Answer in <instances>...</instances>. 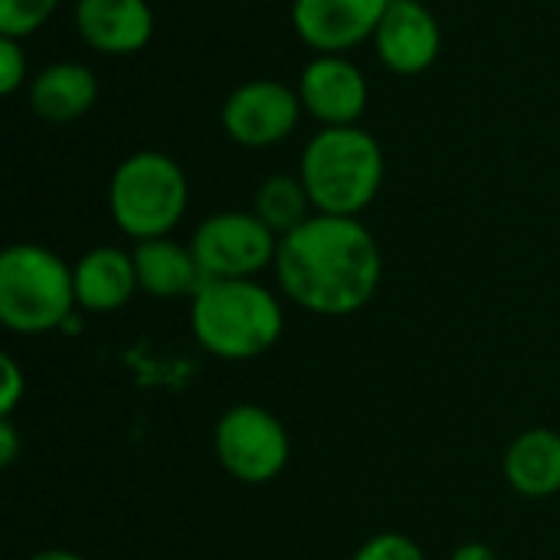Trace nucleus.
<instances>
[{
	"mask_svg": "<svg viewBox=\"0 0 560 560\" xmlns=\"http://www.w3.org/2000/svg\"><path fill=\"white\" fill-rule=\"evenodd\" d=\"M505 479L525 499H551L560 492V433L548 427L525 430L505 450Z\"/></svg>",
	"mask_w": 560,
	"mask_h": 560,
	"instance_id": "16",
	"label": "nucleus"
},
{
	"mask_svg": "<svg viewBox=\"0 0 560 560\" xmlns=\"http://www.w3.org/2000/svg\"><path fill=\"white\" fill-rule=\"evenodd\" d=\"M26 72H30V59L26 49L20 46V39L13 36H0V92L13 95L26 85Z\"/></svg>",
	"mask_w": 560,
	"mask_h": 560,
	"instance_id": "20",
	"label": "nucleus"
},
{
	"mask_svg": "<svg viewBox=\"0 0 560 560\" xmlns=\"http://www.w3.org/2000/svg\"><path fill=\"white\" fill-rule=\"evenodd\" d=\"M450 560H499V555L482 541H469V545H459Z\"/></svg>",
	"mask_w": 560,
	"mask_h": 560,
	"instance_id": "23",
	"label": "nucleus"
},
{
	"mask_svg": "<svg viewBox=\"0 0 560 560\" xmlns=\"http://www.w3.org/2000/svg\"><path fill=\"white\" fill-rule=\"evenodd\" d=\"M390 0H292V26L315 52H341L374 39Z\"/></svg>",
	"mask_w": 560,
	"mask_h": 560,
	"instance_id": "10",
	"label": "nucleus"
},
{
	"mask_svg": "<svg viewBox=\"0 0 560 560\" xmlns=\"http://www.w3.org/2000/svg\"><path fill=\"white\" fill-rule=\"evenodd\" d=\"M0 381H3V387H0V417H13V410L20 407V400L26 394V377H23L20 364L10 354L0 358Z\"/></svg>",
	"mask_w": 560,
	"mask_h": 560,
	"instance_id": "21",
	"label": "nucleus"
},
{
	"mask_svg": "<svg viewBox=\"0 0 560 560\" xmlns=\"http://www.w3.org/2000/svg\"><path fill=\"white\" fill-rule=\"evenodd\" d=\"M190 249L207 282L256 279L262 269L276 266L279 236L253 210H223L194 230Z\"/></svg>",
	"mask_w": 560,
	"mask_h": 560,
	"instance_id": "7",
	"label": "nucleus"
},
{
	"mask_svg": "<svg viewBox=\"0 0 560 560\" xmlns=\"http://www.w3.org/2000/svg\"><path fill=\"white\" fill-rule=\"evenodd\" d=\"M26 102L36 118L49 125H69L89 115L92 105L98 102V79L89 66L62 59V62L43 66L30 79Z\"/></svg>",
	"mask_w": 560,
	"mask_h": 560,
	"instance_id": "14",
	"label": "nucleus"
},
{
	"mask_svg": "<svg viewBox=\"0 0 560 560\" xmlns=\"http://www.w3.org/2000/svg\"><path fill=\"white\" fill-rule=\"evenodd\" d=\"M20 456V433L13 427V417H0V466H13Z\"/></svg>",
	"mask_w": 560,
	"mask_h": 560,
	"instance_id": "22",
	"label": "nucleus"
},
{
	"mask_svg": "<svg viewBox=\"0 0 560 560\" xmlns=\"http://www.w3.org/2000/svg\"><path fill=\"white\" fill-rule=\"evenodd\" d=\"M272 269L292 305L322 318H341L377 295L384 256L358 217L315 213L279 240Z\"/></svg>",
	"mask_w": 560,
	"mask_h": 560,
	"instance_id": "1",
	"label": "nucleus"
},
{
	"mask_svg": "<svg viewBox=\"0 0 560 560\" xmlns=\"http://www.w3.org/2000/svg\"><path fill=\"white\" fill-rule=\"evenodd\" d=\"M377 59L397 75L427 72L443 49V26L430 7L420 0H390L377 33H374Z\"/></svg>",
	"mask_w": 560,
	"mask_h": 560,
	"instance_id": "11",
	"label": "nucleus"
},
{
	"mask_svg": "<svg viewBox=\"0 0 560 560\" xmlns=\"http://www.w3.org/2000/svg\"><path fill=\"white\" fill-rule=\"evenodd\" d=\"M79 39L102 56L141 52L154 36V10L148 0H75Z\"/></svg>",
	"mask_w": 560,
	"mask_h": 560,
	"instance_id": "12",
	"label": "nucleus"
},
{
	"mask_svg": "<svg viewBox=\"0 0 560 560\" xmlns=\"http://www.w3.org/2000/svg\"><path fill=\"white\" fill-rule=\"evenodd\" d=\"M351 560H427V555L413 538L400 532H381L371 541H364Z\"/></svg>",
	"mask_w": 560,
	"mask_h": 560,
	"instance_id": "19",
	"label": "nucleus"
},
{
	"mask_svg": "<svg viewBox=\"0 0 560 560\" xmlns=\"http://www.w3.org/2000/svg\"><path fill=\"white\" fill-rule=\"evenodd\" d=\"M59 0H0V36L26 39L46 26Z\"/></svg>",
	"mask_w": 560,
	"mask_h": 560,
	"instance_id": "18",
	"label": "nucleus"
},
{
	"mask_svg": "<svg viewBox=\"0 0 560 560\" xmlns=\"http://www.w3.org/2000/svg\"><path fill=\"white\" fill-rule=\"evenodd\" d=\"M30 560H85L82 555H75V551H62V548H49V551H39V555H33Z\"/></svg>",
	"mask_w": 560,
	"mask_h": 560,
	"instance_id": "24",
	"label": "nucleus"
},
{
	"mask_svg": "<svg viewBox=\"0 0 560 560\" xmlns=\"http://www.w3.org/2000/svg\"><path fill=\"white\" fill-rule=\"evenodd\" d=\"M213 450L236 482L266 486L285 472L292 443L276 413L259 404H236L217 420Z\"/></svg>",
	"mask_w": 560,
	"mask_h": 560,
	"instance_id": "6",
	"label": "nucleus"
},
{
	"mask_svg": "<svg viewBox=\"0 0 560 560\" xmlns=\"http://www.w3.org/2000/svg\"><path fill=\"white\" fill-rule=\"evenodd\" d=\"M299 177L315 213L361 217L384 184V148L361 128H318L299 158Z\"/></svg>",
	"mask_w": 560,
	"mask_h": 560,
	"instance_id": "3",
	"label": "nucleus"
},
{
	"mask_svg": "<svg viewBox=\"0 0 560 560\" xmlns=\"http://www.w3.org/2000/svg\"><path fill=\"white\" fill-rule=\"evenodd\" d=\"M305 115H312L322 128L358 125L368 112V75L358 62L341 52H315L295 85Z\"/></svg>",
	"mask_w": 560,
	"mask_h": 560,
	"instance_id": "9",
	"label": "nucleus"
},
{
	"mask_svg": "<svg viewBox=\"0 0 560 560\" xmlns=\"http://www.w3.org/2000/svg\"><path fill=\"white\" fill-rule=\"evenodd\" d=\"M75 282L52 249L13 243L0 256V322L13 335H49L72 318Z\"/></svg>",
	"mask_w": 560,
	"mask_h": 560,
	"instance_id": "4",
	"label": "nucleus"
},
{
	"mask_svg": "<svg viewBox=\"0 0 560 560\" xmlns=\"http://www.w3.org/2000/svg\"><path fill=\"white\" fill-rule=\"evenodd\" d=\"M190 203L184 167L164 151L128 154L108 180V213L135 243L161 240L177 230Z\"/></svg>",
	"mask_w": 560,
	"mask_h": 560,
	"instance_id": "5",
	"label": "nucleus"
},
{
	"mask_svg": "<svg viewBox=\"0 0 560 560\" xmlns=\"http://www.w3.org/2000/svg\"><path fill=\"white\" fill-rule=\"evenodd\" d=\"M138 285L154 299H194L203 289V272L194 259L190 243H177L171 236L135 243L131 249Z\"/></svg>",
	"mask_w": 560,
	"mask_h": 560,
	"instance_id": "15",
	"label": "nucleus"
},
{
	"mask_svg": "<svg viewBox=\"0 0 560 560\" xmlns=\"http://www.w3.org/2000/svg\"><path fill=\"white\" fill-rule=\"evenodd\" d=\"M72 282L75 305L92 315L118 312L131 302L135 292H141L135 256L121 246H92L82 253L72 266Z\"/></svg>",
	"mask_w": 560,
	"mask_h": 560,
	"instance_id": "13",
	"label": "nucleus"
},
{
	"mask_svg": "<svg viewBox=\"0 0 560 560\" xmlns=\"http://www.w3.org/2000/svg\"><path fill=\"white\" fill-rule=\"evenodd\" d=\"M302 115L305 108L292 85L279 79H249L226 95L220 125L240 148H272L299 128Z\"/></svg>",
	"mask_w": 560,
	"mask_h": 560,
	"instance_id": "8",
	"label": "nucleus"
},
{
	"mask_svg": "<svg viewBox=\"0 0 560 560\" xmlns=\"http://www.w3.org/2000/svg\"><path fill=\"white\" fill-rule=\"evenodd\" d=\"M190 328L220 361H253L276 348L285 328L282 302L256 279H217L190 299Z\"/></svg>",
	"mask_w": 560,
	"mask_h": 560,
	"instance_id": "2",
	"label": "nucleus"
},
{
	"mask_svg": "<svg viewBox=\"0 0 560 560\" xmlns=\"http://www.w3.org/2000/svg\"><path fill=\"white\" fill-rule=\"evenodd\" d=\"M253 213L282 240L285 233L299 230L305 220L315 217L312 197L299 174H272L259 184L253 197Z\"/></svg>",
	"mask_w": 560,
	"mask_h": 560,
	"instance_id": "17",
	"label": "nucleus"
}]
</instances>
